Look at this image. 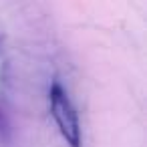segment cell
Instances as JSON below:
<instances>
[{"mask_svg": "<svg viewBox=\"0 0 147 147\" xmlns=\"http://www.w3.org/2000/svg\"><path fill=\"white\" fill-rule=\"evenodd\" d=\"M49 101H51V111L53 117L57 121V127L61 131V135L65 137V141L71 147H81V125H79V115L67 95V91L59 85L53 83L51 93H49Z\"/></svg>", "mask_w": 147, "mask_h": 147, "instance_id": "obj_1", "label": "cell"}]
</instances>
